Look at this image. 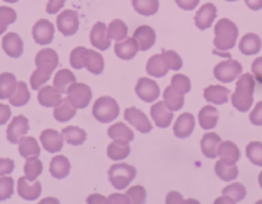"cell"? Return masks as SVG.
<instances>
[{
    "label": "cell",
    "instance_id": "obj_49",
    "mask_svg": "<svg viewBox=\"0 0 262 204\" xmlns=\"http://www.w3.org/2000/svg\"><path fill=\"white\" fill-rule=\"evenodd\" d=\"M131 201V203H135V204H141L145 202V198H146V191L145 189L140 186V185H136L131 187L129 190H127L126 193Z\"/></svg>",
    "mask_w": 262,
    "mask_h": 204
},
{
    "label": "cell",
    "instance_id": "obj_3",
    "mask_svg": "<svg viewBox=\"0 0 262 204\" xmlns=\"http://www.w3.org/2000/svg\"><path fill=\"white\" fill-rule=\"evenodd\" d=\"M255 80L253 75L246 73L239 77L235 84V91L231 95V103L239 112H247L253 104Z\"/></svg>",
    "mask_w": 262,
    "mask_h": 204
},
{
    "label": "cell",
    "instance_id": "obj_27",
    "mask_svg": "<svg viewBox=\"0 0 262 204\" xmlns=\"http://www.w3.org/2000/svg\"><path fill=\"white\" fill-rule=\"evenodd\" d=\"M246 197V189L242 183L233 182L226 186L222 190L221 202L223 203H237Z\"/></svg>",
    "mask_w": 262,
    "mask_h": 204
},
{
    "label": "cell",
    "instance_id": "obj_17",
    "mask_svg": "<svg viewBox=\"0 0 262 204\" xmlns=\"http://www.w3.org/2000/svg\"><path fill=\"white\" fill-rule=\"evenodd\" d=\"M44 149L50 153L59 152L63 147V136L54 129H45L40 135Z\"/></svg>",
    "mask_w": 262,
    "mask_h": 204
},
{
    "label": "cell",
    "instance_id": "obj_53",
    "mask_svg": "<svg viewBox=\"0 0 262 204\" xmlns=\"http://www.w3.org/2000/svg\"><path fill=\"white\" fill-rule=\"evenodd\" d=\"M66 0H48L46 5V11L49 14H54L58 12L64 5Z\"/></svg>",
    "mask_w": 262,
    "mask_h": 204
},
{
    "label": "cell",
    "instance_id": "obj_16",
    "mask_svg": "<svg viewBox=\"0 0 262 204\" xmlns=\"http://www.w3.org/2000/svg\"><path fill=\"white\" fill-rule=\"evenodd\" d=\"M150 115L155 124L161 128L168 127L173 120V113L169 110L164 101H158L151 106Z\"/></svg>",
    "mask_w": 262,
    "mask_h": 204
},
{
    "label": "cell",
    "instance_id": "obj_31",
    "mask_svg": "<svg viewBox=\"0 0 262 204\" xmlns=\"http://www.w3.org/2000/svg\"><path fill=\"white\" fill-rule=\"evenodd\" d=\"M107 131L108 136L114 140L129 142L134 138L133 131L123 122H118L111 125Z\"/></svg>",
    "mask_w": 262,
    "mask_h": 204
},
{
    "label": "cell",
    "instance_id": "obj_28",
    "mask_svg": "<svg viewBox=\"0 0 262 204\" xmlns=\"http://www.w3.org/2000/svg\"><path fill=\"white\" fill-rule=\"evenodd\" d=\"M218 111L211 105L204 106L199 112V123L204 129H212L218 122Z\"/></svg>",
    "mask_w": 262,
    "mask_h": 204
},
{
    "label": "cell",
    "instance_id": "obj_14",
    "mask_svg": "<svg viewBox=\"0 0 262 204\" xmlns=\"http://www.w3.org/2000/svg\"><path fill=\"white\" fill-rule=\"evenodd\" d=\"M216 17H217L216 6L213 3H205L196 11V14L194 16V23L200 30H205L212 26Z\"/></svg>",
    "mask_w": 262,
    "mask_h": 204
},
{
    "label": "cell",
    "instance_id": "obj_45",
    "mask_svg": "<svg viewBox=\"0 0 262 204\" xmlns=\"http://www.w3.org/2000/svg\"><path fill=\"white\" fill-rule=\"evenodd\" d=\"M246 155L254 165L262 166V142H249L246 147Z\"/></svg>",
    "mask_w": 262,
    "mask_h": 204
},
{
    "label": "cell",
    "instance_id": "obj_9",
    "mask_svg": "<svg viewBox=\"0 0 262 204\" xmlns=\"http://www.w3.org/2000/svg\"><path fill=\"white\" fill-rule=\"evenodd\" d=\"M56 25L64 36H72L76 34L79 29L78 13L72 9L63 10L56 18Z\"/></svg>",
    "mask_w": 262,
    "mask_h": 204
},
{
    "label": "cell",
    "instance_id": "obj_22",
    "mask_svg": "<svg viewBox=\"0 0 262 204\" xmlns=\"http://www.w3.org/2000/svg\"><path fill=\"white\" fill-rule=\"evenodd\" d=\"M217 155L219 156L220 160L223 161L224 163L235 164L241 157V152L238 147L234 142L225 140L221 141L218 145Z\"/></svg>",
    "mask_w": 262,
    "mask_h": 204
},
{
    "label": "cell",
    "instance_id": "obj_50",
    "mask_svg": "<svg viewBox=\"0 0 262 204\" xmlns=\"http://www.w3.org/2000/svg\"><path fill=\"white\" fill-rule=\"evenodd\" d=\"M14 181L10 176L0 177V201L10 198L13 194Z\"/></svg>",
    "mask_w": 262,
    "mask_h": 204
},
{
    "label": "cell",
    "instance_id": "obj_51",
    "mask_svg": "<svg viewBox=\"0 0 262 204\" xmlns=\"http://www.w3.org/2000/svg\"><path fill=\"white\" fill-rule=\"evenodd\" d=\"M250 121L254 125H262V101L257 103L250 113Z\"/></svg>",
    "mask_w": 262,
    "mask_h": 204
},
{
    "label": "cell",
    "instance_id": "obj_56",
    "mask_svg": "<svg viewBox=\"0 0 262 204\" xmlns=\"http://www.w3.org/2000/svg\"><path fill=\"white\" fill-rule=\"evenodd\" d=\"M11 116V110L8 105L0 104V125L6 123Z\"/></svg>",
    "mask_w": 262,
    "mask_h": 204
},
{
    "label": "cell",
    "instance_id": "obj_42",
    "mask_svg": "<svg viewBox=\"0 0 262 204\" xmlns=\"http://www.w3.org/2000/svg\"><path fill=\"white\" fill-rule=\"evenodd\" d=\"M132 6L141 15L149 16L159 9V0H132Z\"/></svg>",
    "mask_w": 262,
    "mask_h": 204
},
{
    "label": "cell",
    "instance_id": "obj_48",
    "mask_svg": "<svg viewBox=\"0 0 262 204\" xmlns=\"http://www.w3.org/2000/svg\"><path fill=\"white\" fill-rule=\"evenodd\" d=\"M161 54L169 69H172L174 71L181 69L182 59L174 50H163Z\"/></svg>",
    "mask_w": 262,
    "mask_h": 204
},
{
    "label": "cell",
    "instance_id": "obj_32",
    "mask_svg": "<svg viewBox=\"0 0 262 204\" xmlns=\"http://www.w3.org/2000/svg\"><path fill=\"white\" fill-rule=\"evenodd\" d=\"M61 99V93L53 86L46 85L40 89L38 93V100L44 107H55Z\"/></svg>",
    "mask_w": 262,
    "mask_h": 204
},
{
    "label": "cell",
    "instance_id": "obj_2",
    "mask_svg": "<svg viewBox=\"0 0 262 204\" xmlns=\"http://www.w3.org/2000/svg\"><path fill=\"white\" fill-rule=\"evenodd\" d=\"M71 66L75 69L86 68L90 73L99 75L104 68V59L100 53L83 46L76 47L70 55Z\"/></svg>",
    "mask_w": 262,
    "mask_h": 204
},
{
    "label": "cell",
    "instance_id": "obj_21",
    "mask_svg": "<svg viewBox=\"0 0 262 204\" xmlns=\"http://www.w3.org/2000/svg\"><path fill=\"white\" fill-rule=\"evenodd\" d=\"M2 48L8 56L12 58L19 57L23 53L21 38L16 33H13V32L6 34L2 38Z\"/></svg>",
    "mask_w": 262,
    "mask_h": 204
},
{
    "label": "cell",
    "instance_id": "obj_58",
    "mask_svg": "<svg viewBox=\"0 0 262 204\" xmlns=\"http://www.w3.org/2000/svg\"><path fill=\"white\" fill-rule=\"evenodd\" d=\"M167 203H179L182 202V196L177 192H171L167 196Z\"/></svg>",
    "mask_w": 262,
    "mask_h": 204
},
{
    "label": "cell",
    "instance_id": "obj_26",
    "mask_svg": "<svg viewBox=\"0 0 262 204\" xmlns=\"http://www.w3.org/2000/svg\"><path fill=\"white\" fill-rule=\"evenodd\" d=\"M262 47L261 38L254 33H248L241 39L239 50L243 54L253 55L257 54Z\"/></svg>",
    "mask_w": 262,
    "mask_h": 204
},
{
    "label": "cell",
    "instance_id": "obj_13",
    "mask_svg": "<svg viewBox=\"0 0 262 204\" xmlns=\"http://www.w3.org/2000/svg\"><path fill=\"white\" fill-rule=\"evenodd\" d=\"M34 40L41 44H48L54 37V26L48 19H40L33 27Z\"/></svg>",
    "mask_w": 262,
    "mask_h": 204
},
{
    "label": "cell",
    "instance_id": "obj_29",
    "mask_svg": "<svg viewBox=\"0 0 262 204\" xmlns=\"http://www.w3.org/2000/svg\"><path fill=\"white\" fill-rule=\"evenodd\" d=\"M76 115V108L69 101L68 97L61 98L54 108L53 117L59 122H67Z\"/></svg>",
    "mask_w": 262,
    "mask_h": 204
},
{
    "label": "cell",
    "instance_id": "obj_54",
    "mask_svg": "<svg viewBox=\"0 0 262 204\" xmlns=\"http://www.w3.org/2000/svg\"><path fill=\"white\" fill-rule=\"evenodd\" d=\"M252 72L254 74L255 79L259 82L262 83V56L257 57L253 63H252Z\"/></svg>",
    "mask_w": 262,
    "mask_h": 204
},
{
    "label": "cell",
    "instance_id": "obj_61",
    "mask_svg": "<svg viewBox=\"0 0 262 204\" xmlns=\"http://www.w3.org/2000/svg\"><path fill=\"white\" fill-rule=\"evenodd\" d=\"M259 183H260V186H261V188H262V171H261L260 174H259Z\"/></svg>",
    "mask_w": 262,
    "mask_h": 204
},
{
    "label": "cell",
    "instance_id": "obj_5",
    "mask_svg": "<svg viewBox=\"0 0 262 204\" xmlns=\"http://www.w3.org/2000/svg\"><path fill=\"white\" fill-rule=\"evenodd\" d=\"M120 113L118 103L110 96H101L97 98L92 108L94 118L102 123H108L115 120Z\"/></svg>",
    "mask_w": 262,
    "mask_h": 204
},
{
    "label": "cell",
    "instance_id": "obj_1",
    "mask_svg": "<svg viewBox=\"0 0 262 204\" xmlns=\"http://www.w3.org/2000/svg\"><path fill=\"white\" fill-rule=\"evenodd\" d=\"M37 69L33 72L30 82L33 89H39L50 78L51 73L58 65V55L52 48L41 49L35 58Z\"/></svg>",
    "mask_w": 262,
    "mask_h": 204
},
{
    "label": "cell",
    "instance_id": "obj_46",
    "mask_svg": "<svg viewBox=\"0 0 262 204\" xmlns=\"http://www.w3.org/2000/svg\"><path fill=\"white\" fill-rule=\"evenodd\" d=\"M171 87L177 91L178 93L181 94H185L187 93L190 88H191V84H190V80L188 77H186L185 75L182 74H176L172 77L171 80Z\"/></svg>",
    "mask_w": 262,
    "mask_h": 204
},
{
    "label": "cell",
    "instance_id": "obj_18",
    "mask_svg": "<svg viewBox=\"0 0 262 204\" xmlns=\"http://www.w3.org/2000/svg\"><path fill=\"white\" fill-rule=\"evenodd\" d=\"M17 192L25 200H35L41 195L42 186L38 180L30 181L26 176H21L17 181Z\"/></svg>",
    "mask_w": 262,
    "mask_h": 204
},
{
    "label": "cell",
    "instance_id": "obj_62",
    "mask_svg": "<svg viewBox=\"0 0 262 204\" xmlns=\"http://www.w3.org/2000/svg\"><path fill=\"white\" fill-rule=\"evenodd\" d=\"M4 1L9 2V3H14V2H16V1H18V0H4Z\"/></svg>",
    "mask_w": 262,
    "mask_h": 204
},
{
    "label": "cell",
    "instance_id": "obj_4",
    "mask_svg": "<svg viewBox=\"0 0 262 204\" xmlns=\"http://www.w3.org/2000/svg\"><path fill=\"white\" fill-rule=\"evenodd\" d=\"M215 39L213 41L216 49L226 51L234 47L238 36L237 26L227 18H221L217 22L215 28Z\"/></svg>",
    "mask_w": 262,
    "mask_h": 204
},
{
    "label": "cell",
    "instance_id": "obj_40",
    "mask_svg": "<svg viewBox=\"0 0 262 204\" xmlns=\"http://www.w3.org/2000/svg\"><path fill=\"white\" fill-rule=\"evenodd\" d=\"M42 170H43V164L38 159V156L27 158L24 166V171L28 180L30 181L36 180V178L42 173Z\"/></svg>",
    "mask_w": 262,
    "mask_h": 204
},
{
    "label": "cell",
    "instance_id": "obj_23",
    "mask_svg": "<svg viewBox=\"0 0 262 204\" xmlns=\"http://www.w3.org/2000/svg\"><path fill=\"white\" fill-rule=\"evenodd\" d=\"M229 89L222 85H210L204 89V97L207 101L222 105L228 101Z\"/></svg>",
    "mask_w": 262,
    "mask_h": 204
},
{
    "label": "cell",
    "instance_id": "obj_10",
    "mask_svg": "<svg viewBox=\"0 0 262 204\" xmlns=\"http://www.w3.org/2000/svg\"><path fill=\"white\" fill-rule=\"evenodd\" d=\"M135 92L140 99L146 103H151L159 97L160 87L154 80L142 77L139 78L136 83Z\"/></svg>",
    "mask_w": 262,
    "mask_h": 204
},
{
    "label": "cell",
    "instance_id": "obj_33",
    "mask_svg": "<svg viewBox=\"0 0 262 204\" xmlns=\"http://www.w3.org/2000/svg\"><path fill=\"white\" fill-rule=\"evenodd\" d=\"M17 87L16 78L11 73L0 74V99H7L12 96Z\"/></svg>",
    "mask_w": 262,
    "mask_h": 204
},
{
    "label": "cell",
    "instance_id": "obj_25",
    "mask_svg": "<svg viewBox=\"0 0 262 204\" xmlns=\"http://www.w3.org/2000/svg\"><path fill=\"white\" fill-rule=\"evenodd\" d=\"M221 142L220 136L215 132H207L201 139V149L205 157L214 159L217 157L218 145Z\"/></svg>",
    "mask_w": 262,
    "mask_h": 204
},
{
    "label": "cell",
    "instance_id": "obj_47",
    "mask_svg": "<svg viewBox=\"0 0 262 204\" xmlns=\"http://www.w3.org/2000/svg\"><path fill=\"white\" fill-rule=\"evenodd\" d=\"M16 19V12L8 6H0V35L3 34L7 26Z\"/></svg>",
    "mask_w": 262,
    "mask_h": 204
},
{
    "label": "cell",
    "instance_id": "obj_36",
    "mask_svg": "<svg viewBox=\"0 0 262 204\" xmlns=\"http://www.w3.org/2000/svg\"><path fill=\"white\" fill-rule=\"evenodd\" d=\"M215 172L223 181L234 180L238 175V168L235 164H227L219 160L215 164Z\"/></svg>",
    "mask_w": 262,
    "mask_h": 204
},
{
    "label": "cell",
    "instance_id": "obj_55",
    "mask_svg": "<svg viewBox=\"0 0 262 204\" xmlns=\"http://www.w3.org/2000/svg\"><path fill=\"white\" fill-rule=\"evenodd\" d=\"M175 2L183 10H192L196 7L200 0H175Z\"/></svg>",
    "mask_w": 262,
    "mask_h": 204
},
{
    "label": "cell",
    "instance_id": "obj_30",
    "mask_svg": "<svg viewBox=\"0 0 262 204\" xmlns=\"http://www.w3.org/2000/svg\"><path fill=\"white\" fill-rule=\"evenodd\" d=\"M70 169H71V165L67 157L62 155H58L52 158L50 162L49 171L53 177L58 179L64 178L70 173Z\"/></svg>",
    "mask_w": 262,
    "mask_h": 204
},
{
    "label": "cell",
    "instance_id": "obj_19",
    "mask_svg": "<svg viewBox=\"0 0 262 204\" xmlns=\"http://www.w3.org/2000/svg\"><path fill=\"white\" fill-rule=\"evenodd\" d=\"M194 116L190 113L181 114L174 124V134L178 138L188 137L194 129Z\"/></svg>",
    "mask_w": 262,
    "mask_h": 204
},
{
    "label": "cell",
    "instance_id": "obj_38",
    "mask_svg": "<svg viewBox=\"0 0 262 204\" xmlns=\"http://www.w3.org/2000/svg\"><path fill=\"white\" fill-rule=\"evenodd\" d=\"M130 154L129 142L115 140L107 147V155L114 161L123 160Z\"/></svg>",
    "mask_w": 262,
    "mask_h": 204
},
{
    "label": "cell",
    "instance_id": "obj_12",
    "mask_svg": "<svg viewBox=\"0 0 262 204\" xmlns=\"http://www.w3.org/2000/svg\"><path fill=\"white\" fill-rule=\"evenodd\" d=\"M125 119L141 133H147L152 129V125L147 116L140 110L131 107L125 110Z\"/></svg>",
    "mask_w": 262,
    "mask_h": 204
},
{
    "label": "cell",
    "instance_id": "obj_60",
    "mask_svg": "<svg viewBox=\"0 0 262 204\" xmlns=\"http://www.w3.org/2000/svg\"><path fill=\"white\" fill-rule=\"evenodd\" d=\"M88 203H93V202H100V203H107V200L105 199V197L98 195V194H94V195H90L87 199Z\"/></svg>",
    "mask_w": 262,
    "mask_h": 204
},
{
    "label": "cell",
    "instance_id": "obj_11",
    "mask_svg": "<svg viewBox=\"0 0 262 204\" xmlns=\"http://www.w3.org/2000/svg\"><path fill=\"white\" fill-rule=\"evenodd\" d=\"M29 131V121L26 117L19 115L12 118L6 130L7 140L12 144H17Z\"/></svg>",
    "mask_w": 262,
    "mask_h": 204
},
{
    "label": "cell",
    "instance_id": "obj_15",
    "mask_svg": "<svg viewBox=\"0 0 262 204\" xmlns=\"http://www.w3.org/2000/svg\"><path fill=\"white\" fill-rule=\"evenodd\" d=\"M90 42L99 50H106L111 46L106 25L104 23L97 22L93 26L90 32Z\"/></svg>",
    "mask_w": 262,
    "mask_h": 204
},
{
    "label": "cell",
    "instance_id": "obj_34",
    "mask_svg": "<svg viewBox=\"0 0 262 204\" xmlns=\"http://www.w3.org/2000/svg\"><path fill=\"white\" fill-rule=\"evenodd\" d=\"M168 71L169 68L166 65L162 54L152 55L146 64V72L154 77H163L168 73Z\"/></svg>",
    "mask_w": 262,
    "mask_h": 204
},
{
    "label": "cell",
    "instance_id": "obj_43",
    "mask_svg": "<svg viewBox=\"0 0 262 204\" xmlns=\"http://www.w3.org/2000/svg\"><path fill=\"white\" fill-rule=\"evenodd\" d=\"M31 97V93L28 89V86L25 82H18L17 87L12 94V96L9 98V103L14 107H20L26 105Z\"/></svg>",
    "mask_w": 262,
    "mask_h": 204
},
{
    "label": "cell",
    "instance_id": "obj_6",
    "mask_svg": "<svg viewBox=\"0 0 262 204\" xmlns=\"http://www.w3.org/2000/svg\"><path fill=\"white\" fill-rule=\"evenodd\" d=\"M136 169L127 163L113 164L108 169V179L112 186L118 190H124L133 180Z\"/></svg>",
    "mask_w": 262,
    "mask_h": 204
},
{
    "label": "cell",
    "instance_id": "obj_35",
    "mask_svg": "<svg viewBox=\"0 0 262 204\" xmlns=\"http://www.w3.org/2000/svg\"><path fill=\"white\" fill-rule=\"evenodd\" d=\"M184 94L178 93L175 91L171 85L166 87L163 93V98H164V104L166 107L171 110V111H178L179 109L182 108L184 104Z\"/></svg>",
    "mask_w": 262,
    "mask_h": 204
},
{
    "label": "cell",
    "instance_id": "obj_41",
    "mask_svg": "<svg viewBox=\"0 0 262 204\" xmlns=\"http://www.w3.org/2000/svg\"><path fill=\"white\" fill-rule=\"evenodd\" d=\"M64 140L70 145H81L86 140V132L77 126H67L62 129Z\"/></svg>",
    "mask_w": 262,
    "mask_h": 204
},
{
    "label": "cell",
    "instance_id": "obj_24",
    "mask_svg": "<svg viewBox=\"0 0 262 204\" xmlns=\"http://www.w3.org/2000/svg\"><path fill=\"white\" fill-rule=\"evenodd\" d=\"M139 49V46L134 38H127L125 41H118L115 44V53L116 55L125 60L132 59L137 51Z\"/></svg>",
    "mask_w": 262,
    "mask_h": 204
},
{
    "label": "cell",
    "instance_id": "obj_39",
    "mask_svg": "<svg viewBox=\"0 0 262 204\" xmlns=\"http://www.w3.org/2000/svg\"><path fill=\"white\" fill-rule=\"evenodd\" d=\"M18 151L21 157L28 158L30 156H39L41 149L37 140L32 136L23 137L19 141Z\"/></svg>",
    "mask_w": 262,
    "mask_h": 204
},
{
    "label": "cell",
    "instance_id": "obj_37",
    "mask_svg": "<svg viewBox=\"0 0 262 204\" xmlns=\"http://www.w3.org/2000/svg\"><path fill=\"white\" fill-rule=\"evenodd\" d=\"M75 81L76 77L70 70L61 69L55 74L53 79V85L60 93H66L68 87Z\"/></svg>",
    "mask_w": 262,
    "mask_h": 204
},
{
    "label": "cell",
    "instance_id": "obj_7",
    "mask_svg": "<svg viewBox=\"0 0 262 204\" xmlns=\"http://www.w3.org/2000/svg\"><path fill=\"white\" fill-rule=\"evenodd\" d=\"M69 101L77 109L86 108L92 97L91 89L85 83H72L67 89Z\"/></svg>",
    "mask_w": 262,
    "mask_h": 204
},
{
    "label": "cell",
    "instance_id": "obj_63",
    "mask_svg": "<svg viewBox=\"0 0 262 204\" xmlns=\"http://www.w3.org/2000/svg\"><path fill=\"white\" fill-rule=\"evenodd\" d=\"M226 1H236V0H226Z\"/></svg>",
    "mask_w": 262,
    "mask_h": 204
},
{
    "label": "cell",
    "instance_id": "obj_52",
    "mask_svg": "<svg viewBox=\"0 0 262 204\" xmlns=\"http://www.w3.org/2000/svg\"><path fill=\"white\" fill-rule=\"evenodd\" d=\"M14 169V161L8 158L0 159V176L9 174Z\"/></svg>",
    "mask_w": 262,
    "mask_h": 204
},
{
    "label": "cell",
    "instance_id": "obj_44",
    "mask_svg": "<svg viewBox=\"0 0 262 204\" xmlns=\"http://www.w3.org/2000/svg\"><path fill=\"white\" fill-rule=\"evenodd\" d=\"M107 34L110 39L116 41H122L127 37L128 34V27L126 24L121 19H114L108 25Z\"/></svg>",
    "mask_w": 262,
    "mask_h": 204
},
{
    "label": "cell",
    "instance_id": "obj_8",
    "mask_svg": "<svg viewBox=\"0 0 262 204\" xmlns=\"http://www.w3.org/2000/svg\"><path fill=\"white\" fill-rule=\"evenodd\" d=\"M242 65L234 59L220 62L214 68L215 78L222 83H229L234 81L242 73Z\"/></svg>",
    "mask_w": 262,
    "mask_h": 204
},
{
    "label": "cell",
    "instance_id": "obj_57",
    "mask_svg": "<svg viewBox=\"0 0 262 204\" xmlns=\"http://www.w3.org/2000/svg\"><path fill=\"white\" fill-rule=\"evenodd\" d=\"M107 203H131V201L127 194H112L108 197Z\"/></svg>",
    "mask_w": 262,
    "mask_h": 204
},
{
    "label": "cell",
    "instance_id": "obj_20",
    "mask_svg": "<svg viewBox=\"0 0 262 204\" xmlns=\"http://www.w3.org/2000/svg\"><path fill=\"white\" fill-rule=\"evenodd\" d=\"M133 38L136 40L139 49L142 51L151 48L156 41V33L149 26H139L133 33Z\"/></svg>",
    "mask_w": 262,
    "mask_h": 204
},
{
    "label": "cell",
    "instance_id": "obj_59",
    "mask_svg": "<svg viewBox=\"0 0 262 204\" xmlns=\"http://www.w3.org/2000/svg\"><path fill=\"white\" fill-rule=\"evenodd\" d=\"M245 3L252 10H259L262 8V0H245Z\"/></svg>",
    "mask_w": 262,
    "mask_h": 204
}]
</instances>
